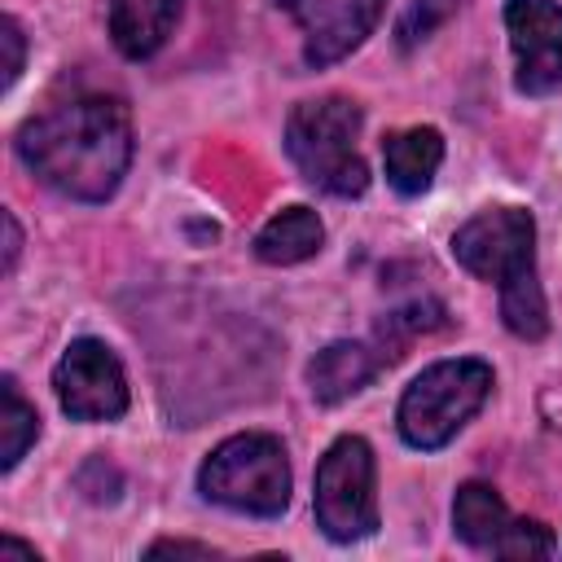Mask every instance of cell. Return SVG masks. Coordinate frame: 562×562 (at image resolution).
I'll return each instance as SVG.
<instances>
[{"mask_svg": "<svg viewBox=\"0 0 562 562\" xmlns=\"http://www.w3.org/2000/svg\"><path fill=\"white\" fill-rule=\"evenodd\" d=\"M105 13H110L114 48L123 57H132V61H145L176 31L180 0H105Z\"/></svg>", "mask_w": 562, "mask_h": 562, "instance_id": "obj_10", "label": "cell"}, {"mask_svg": "<svg viewBox=\"0 0 562 562\" xmlns=\"http://www.w3.org/2000/svg\"><path fill=\"white\" fill-rule=\"evenodd\" d=\"M487 395H492V369L483 360H474V356L439 360L404 386L395 426L408 448L435 452L487 404Z\"/></svg>", "mask_w": 562, "mask_h": 562, "instance_id": "obj_5", "label": "cell"}, {"mask_svg": "<svg viewBox=\"0 0 562 562\" xmlns=\"http://www.w3.org/2000/svg\"><path fill=\"white\" fill-rule=\"evenodd\" d=\"M492 553H501V558H549L553 553V531L536 518H514Z\"/></svg>", "mask_w": 562, "mask_h": 562, "instance_id": "obj_16", "label": "cell"}, {"mask_svg": "<svg viewBox=\"0 0 562 562\" xmlns=\"http://www.w3.org/2000/svg\"><path fill=\"white\" fill-rule=\"evenodd\" d=\"M303 31V61L334 66L378 26L386 0H277Z\"/></svg>", "mask_w": 562, "mask_h": 562, "instance_id": "obj_9", "label": "cell"}, {"mask_svg": "<svg viewBox=\"0 0 562 562\" xmlns=\"http://www.w3.org/2000/svg\"><path fill=\"white\" fill-rule=\"evenodd\" d=\"M325 246V224L312 206H285L255 233V255L272 268L303 263Z\"/></svg>", "mask_w": 562, "mask_h": 562, "instance_id": "obj_13", "label": "cell"}, {"mask_svg": "<svg viewBox=\"0 0 562 562\" xmlns=\"http://www.w3.org/2000/svg\"><path fill=\"white\" fill-rule=\"evenodd\" d=\"M198 487L206 501L250 514V518H277L290 505V457L277 435L246 430L215 443L198 470Z\"/></svg>", "mask_w": 562, "mask_h": 562, "instance_id": "obj_4", "label": "cell"}, {"mask_svg": "<svg viewBox=\"0 0 562 562\" xmlns=\"http://www.w3.org/2000/svg\"><path fill=\"white\" fill-rule=\"evenodd\" d=\"M53 391L70 422H114L127 408V373L101 338H75L61 351Z\"/></svg>", "mask_w": 562, "mask_h": 562, "instance_id": "obj_7", "label": "cell"}, {"mask_svg": "<svg viewBox=\"0 0 562 562\" xmlns=\"http://www.w3.org/2000/svg\"><path fill=\"white\" fill-rule=\"evenodd\" d=\"M0 395H4V408H0V430H4V439H0V470H13L26 457V448L35 443V435H40V417L22 400L13 378L0 382Z\"/></svg>", "mask_w": 562, "mask_h": 562, "instance_id": "obj_15", "label": "cell"}, {"mask_svg": "<svg viewBox=\"0 0 562 562\" xmlns=\"http://www.w3.org/2000/svg\"><path fill=\"white\" fill-rule=\"evenodd\" d=\"M18 158L61 198L105 202L132 162V114L114 97H75L22 123Z\"/></svg>", "mask_w": 562, "mask_h": 562, "instance_id": "obj_1", "label": "cell"}, {"mask_svg": "<svg viewBox=\"0 0 562 562\" xmlns=\"http://www.w3.org/2000/svg\"><path fill=\"white\" fill-rule=\"evenodd\" d=\"M316 527L334 544H351L378 531V496H373V448L360 435H342L325 448L316 465Z\"/></svg>", "mask_w": 562, "mask_h": 562, "instance_id": "obj_6", "label": "cell"}, {"mask_svg": "<svg viewBox=\"0 0 562 562\" xmlns=\"http://www.w3.org/2000/svg\"><path fill=\"white\" fill-rule=\"evenodd\" d=\"M0 558H26V562H35V549L22 544V540H13V536H4L0 540Z\"/></svg>", "mask_w": 562, "mask_h": 562, "instance_id": "obj_21", "label": "cell"}, {"mask_svg": "<svg viewBox=\"0 0 562 562\" xmlns=\"http://www.w3.org/2000/svg\"><path fill=\"white\" fill-rule=\"evenodd\" d=\"M457 4H461V0H417V4L408 9V18H404V44L426 40L439 22H448V18L457 13Z\"/></svg>", "mask_w": 562, "mask_h": 562, "instance_id": "obj_17", "label": "cell"}, {"mask_svg": "<svg viewBox=\"0 0 562 562\" xmlns=\"http://www.w3.org/2000/svg\"><path fill=\"white\" fill-rule=\"evenodd\" d=\"M452 259L501 290V316L518 338H544L549 307L536 277V220L522 206H487L452 233Z\"/></svg>", "mask_w": 562, "mask_h": 562, "instance_id": "obj_2", "label": "cell"}, {"mask_svg": "<svg viewBox=\"0 0 562 562\" xmlns=\"http://www.w3.org/2000/svg\"><path fill=\"white\" fill-rule=\"evenodd\" d=\"M509 509L501 501V492L492 483H461L452 496V531L457 540H465L470 549H496L505 527H509Z\"/></svg>", "mask_w": 562, "mask_h": 562, "instance_id": "obj_14", "label": "cell"}, {"mask_svg": "<svg viewBox=\"0 0 562 562\" xmlns=\"http://www.w3.org/2000/svg\"><path fill=\"white\" fill-rule=\"evenodd\" d=\"M0 40H4V88H13V79L22 75V57H26V40H22V26L13 18L0 22Z\"/></svg>", "mask_w": 562, "mask_h": 562, "instance_id": "obj_18", "label": "cell"}, {"mask_svg": "<svg viewBox=\"0 0 562 562\" xmlns=\"http://www.w3.org/2000/svg\"><path fill=\"white\" fill-rule=\"evenodd\" d=\"M360 105L351 97H321L299 101L285 119V154L303 171L307 184L334 198H360L369 189V167L356 154L360 136Z\"/></svg>", "mask_w": 562, "mask_h": 562, "instance_id": "obj_3", "label": "cell"}, {"mask_svg": "<svg viewBox=\"0 0 562 562\" xmlns=\"http://www.w3.org/2000/svg\"><path fill=\"white\" fill-rule=\"evenodd\" d=\"M505 31L514 48V83L527 97L562 88V4L505 0Z\"/></svg>", "mask_w": 562, "mask_h": 562, "instance_id": "obj_8", "label": "cell"}, {"mask_svg": "<svg viewBox=\"0 0 562 562\" xmlns=\"http://www.w3.org/2000/svg\"><path fill=\"white\" fill-rule=\"evenodd\" d=\"M145 558H215L211 544H193V540H154L145 549Z\"/></svg>", "mask_w": 562, "mask_h": 562, "instance_id": "obj_19", "label": "cell"}, {"mask_svg": "<svg viewBox=\"0 0 562 562\" xmlns=\"http://www.w3.org/2000/svg\"><path fill=\"white\" fill-rule=\"evenodd\" d=\"M382 356H373L364 342H329L316 351V360L307 364V386L321 404H342L356 391H364L378 373Z\"/></svg>", "mask_w": 562, "mask_h": 562, "instance_id": "obj_12", "label": "cell"}, {"mask_svg": "<svg viewBox=\"0 0 562 562\" xmlns=\"http://www.w3.org/2000/svg\"><path fill=\"white\" fill-rule=\"evenodd\" d=\"M4 220V272H13V263H18V246H22V233H18V220L4 211L0 215Z\"/></svg>", "mask_w": 562, "mask_h": 562, "instance_id": "obj_20", "label": "cell"}, {"mask_svg": "<svg viewBox=\"0 0 562 562\" xmlns=\"http://www.w3.org/2000/svg\"><path fill=\"white\" fill-rule=\"evenodd\" d=\"M382 162H386V184L400 198H417L430 189L439 162H443V136L435 127H404L382 140Z\"/></svg>", "mask_w": 562, "mask_h": 562, "instance_id": "obj_11", "label": "cell"}]
</instances>
